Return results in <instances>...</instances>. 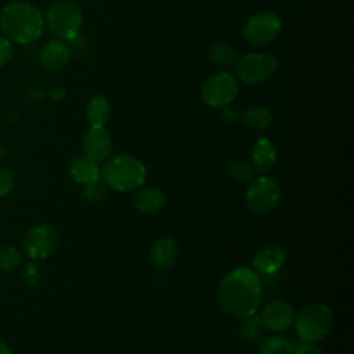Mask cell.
I'll return each instance as SVG.
<instances>
[{
	"mask_svg": "<svg viewBox=\"0 0 354 354\" xmlns=\"http://www.w3.org/2000/svg\"><path fill=\"white\" fill-rule=\"evenodd\" d=\"M22 261V253L12 245H0V270L14 271Z\"/></svg>",
	"mask_w": 354,
	"mask_h": 354,
	"instance_id": "obj_25",
	"label": "cell"
},
{
	"mask_svg": "<svg viewBox=\"0 0 354 354\" xmlns=\"http://www.w3.org/2000/svg\"><path fill=\"white\" fill-rule=\"evenodd\" d=\"M39 268L36 264L33 263H29L24 267L22 270V278L26 283H36L37 279H39Z\"/></svg>",
	"mask_w": 354,
	"mask_h": 354,
	"instance_id": "obj_30",
	"label": "cell"
},
{
	"mask_svg": "<svg viewBox=\"0 0 354 354\" xmlns=\"http://www.w3.org/2000/svg\"><path fill=\"white\" fill-rule=\"evenodd\" d=\"M295 308L285 300H272L263 308L260 318L267 329L272 332H283L295 322Z\"/></svg>",
	"mask_w": 354,
	"mask_h": 354,
	"instance_id": "obj_11",
	"label": "cell"
},
{
	"mask_svg": "<svg viewBox=\"0 0 354 354\" xmlns=\"http://www.w3.org/2000/svg\"><path fill=\"white\" fill-rule=\"evenodd\" d=\"M242 324L239 325V335L245 342L256 343L263 339L267 328L263 324L260 315H249L246 318H242Z\"/></svg>",
	"mask_w": 354,
	"mask_h": 354,
	"instance_id": "obj_20",
	"label": "cell"
},
{
	"mask_svg": "<svg viewBox=\"0 0 354 354\" xmlns=\"http://www.w3.org/2000/svg\"><path fill=\"white\" fill-rule=\"evenodd\" d=\"M243 122L248 127L253 130H264L271 124L272 115L270 109L261 105H253L245 111Z\"/></svg>",
	"mask_w": 354,
	"mask_h": 354,
	"instance_id": "obj_21",
	"label": "cell"
},
{
	"mask_svg": "<svg viewBox=\"0 0 354 354\" xmlns=\"http://www.w3.org/2000/svg\"><path fill=\"white\" fill-rule=\"evenodd\" d=\"M69 173L76 183L87 184L100 178V163L87 158L86 155L75 156L69 163Z\"/></svg>",
	"mask_w": 354,
	"mask_h": 354,
	"instance_id": "obj_18",
	"label": "cell"
},
{
	"mask_svg": "<svg viewBox=\"0 0 354 354\" xmlns=\"http://www.w3.org/2000/svg\"><path fill=\"white\" fill-rule=\"evenodd\" d=\"M83 24L82 8L71 0H59L48 7L44 15L47 29L61 40H71L79 35Z\"/></svg>",
	"mask_w": 354,
	"mask_h": 354,
	"instance_id": "obj_4",
	"label": "cell"
},
{
	"mask_svg": "<svg viewBox=\"0 0 354 354\" xmlns=\"http://www.w3.org/2000/svg\"><path fill=\"white\" fill-rule=\"evenodd\" d=\"M100 177L106 187L119 192H127L142 185L147 177V169L138 158L120 153L106 159Z\"/></svg>",
	"mask_w": 354,
	"mask_h": 354,
	"instance_id": "obj_3",
	"label": "cell"
},
{
	"mask_svg": "<svg viewBox=\"0 0 354 354\" xmlns=\"http://www.w3.org/2000/svg\"><path fill=\"white\" fill-rule=\"evenodd\" d=\"M201 94L206 105L224 108L230 105L238 94L236 79L230 72H217L206 79Z\"/></svg>",
	"mask_w": 354,
	"mask_h": 354,
	"instance_id": "obj_8",
	"label": "cell"
},
{
	"mask_svg": "<svg viewBox=\"0 0 354 354\" xmlns=\"http://www.w3.org/2000/svg\"><path fill=\"white\" fill-rule=\"evenodd\" d=\"M218 116H220L221 120L231 123V122H235V120H236L238 113H236L235 109H231V108H225V106H224V108H221V112H220Z\"/></svg>",
	"mask_w": 354,
	"mask_h": 354,
	"instance_id": "obj_31",
	"label": "cell"
},
{
	"mask_svg": "<svg viewBox=\"0 0 354 354\" xmlns=\"http://www.w3.org/2000/svg\"><path fill=\"white\" fill-rule=\"evenodd\" d=\"M11 55H12L11 41L6 36L0 35V68L4 66L10 61Z\"/></svg>",
	"mask_w": 354,
	"mask_h": 354,
	"instance_id": "obj_29",
	"label": "cell"
},
{
	"mask_svg": "<svg viewBox=\"0 0 354 354\" xmlns=\"http://www.w3.org/2000/svg\"><path fill=\"white\" fill-rule=\"evenodd\" d=\"M105 195H106V185L102 183V180L98 178L95 181L84 184L83 196L87 202H91V203L100 202L105 198Z\"/></svg>",
	"mask_w": 354,
	"mask_h": 354,
	"instance_id": "obj_26",
	"label": "cell"
},
{
	"mask_svg": "<svg viewBox=\"0 0 354 354\" xmlns=\"http://www.w3.org/2000/svg\"><path fill=\"white\" fill-rule=\"evenodd\" d=\"M217 299L221 308L230 315L236 318L253 315L263 299L261 279L250 268H234L221 279Z\"/></svg>",
	"mask_w": 354,
	"mask_h": 354,
	"instance_id": "obj_1",
	"label": "cell"
},
{
	"mask_svg": "<svg viewBox=\"0 0 354 354\" xmlns=\"http://www.w3.org/2000/svg\"><path fill=\"white\" fill-rule=\"evenodd\" d=\"M292 354H324L322 350L315 346L313 342H299L296 344H293V351Z\"/></svg>",
	"mask_w": 354,
	"mask_h": 354,
	"instance_id": "obj_28",
	"label": "cell"
},
{
	"mask_svg": "<svg viewBox=\"0 0 354 354\" xmlns=\"http://www.w3.org/2000/svg\"><path fill=\"white\" fill-rule=\"evenodd\" d=\"M228 174L239 184H249L253 180V167L242 159H234L228 162Z\"/></svg>",
	"mask_w": 354,
	"mask_h": 354,
	"instance_id": "obj_24",
	"label": "cell"
},
{
	"mask_svg": "<svg viewBox=\"0 0 354 354\" xmlns=\"http://www.w3.org/2000/svg\"><path fill=\"white\" fill-rule=\"evenodd\" d=\"M14 174L7 167H0V198L8 195L14 188Z\"/></svg>",
	"mask_w": 354,
	"mask_h": 354,
	"instance_id": "obj_27",
	"label": "cell"
},
{
	"mask_svg": "<svg viewBox=\"0 0 354 354\" xmlns=\"http://www.w3.org/2000/svg\"><path fill=\"white\" fill-rule=\"evenodd\" d=\"M281 28L279 17L264 11L249 18L243 29V36L252 46H266L277 39Z\"/></svg>",
	"mask_w": 354,
	"mask_h": 354,
	"instance_id": "obj_9",
	"label": "cell"
},
{
	"mask_svg": "<svg viewBox=\"0 0 354 354\" xmlns=\"http://www.w3.org/2000/svg\"><path fill=\"white\" fill-rule=\"evenodd\" d=\"M48 95L53 98V100H59L65 95V90L62 87H53L48 93Z\"/></svg>",
	"mask_w": 354,
	"mask_h": 354,
	"instance_id": "obj_32",
	"label": "cell"
},
{
	"mask_svg": "<svg viewBox=\"0 0 354 354\" xmlns=\"http://www.w3.org/2000/svg\"><path fill=\"white\" fill-rule=\"evenodd\" d=\"M293 324L301 340L314 343L329 333L332 328V313L325 304L311 303L299 311Z\"/></svg>",
	"mask_w": 354,
	"mask_h": 354,
	"instance_id": "obj_5",
	"label": "cell"
},
{
	"mask_svg": "<svg viewBox=\"0 0 354 354\" xmlns=\"http://www.w3.org/2000/svg\"><path fill=\"white\" fill-rule=\"evenodd\" d=\"M177 249L178 248L174 239L167 236L158 239L151 248V263L159 270H166L171 267L177 257Z\"/></svg>",
	"mask_w": 354,
	"mask_h": 354,
	"instance_id": "obj_17",
	"label": "cell"
},
{
	"mask_svg": "<svg viewBox=\"0 0 354 354\" xmlns=\"http://www.w3.org/2000/svg\"><path fill=\"white\" fill-rule=\"evenodd\" d=\"M285 257V250L279 245H267L254 254L252 264L259 274L272 275L282 268Z\"/></svg>",
	"mask_w": 354,
	"mask_h": 354,
	"instance_id": "obj_13",
	"label": "cell"
},
{
	"mask_svg": "<svg viewBox=\"0 0 354 354\" xmlns=\"http://www.w3.org/2000/svg\"><path fill=\"white\" fill-rule=\"evenodd\" d=\"M293 343L285 336H270L261 342L259 354H292Z\"/></svg>",
	"mask_w": 354,
	"mask_h": 354,
	"instance_id": "obj_22",
	"label": "cell"
},
{
	"mask_svg": "<svg viewBox=\"0 0 354 354\" xmlns=\"http://www.w3.org/2000/svg\"><path fill=\"white\" fill-rule=\"evenodd\" d=\"M209 58L217 65H234L236 61V54L228 44L214 43L209 48Z\"/></svg>",
	"mask_w": 354,
	"mask_h": 354,
	"instance_id": "obj_23",
	"label": "cell"
},
{
	"mask_svg": "<svg viewBox=\"0 0 354 354\" xmlns=\"http://www.w3.org/2000/svg\"><path fill=\"white\" fill-rule=\"evenodd\" d=\"M131 205L140 213H155L166 205V196L159 188L148 187L133 195Z\"/></svg>",
	"mask_w": 354,
	"mask_h": 354,
	"instance_id": "obj_16",
	"label": "cell"
},
{
	"mask_svg": "<svg viewBox=\"0 0 354 354\" xmlns=\"http://www.w3.org/2000/svg\"><path fill=\"white\" fill-rule=\"evenodd\" d=\"M22 245L30 259H46L57 249L58 234L53 227L39 224L25 234Z\"/></svg>",
	"mask_w": 354,
	"mask_h": 354,
	"instance_id": "obj_10",
	"label": "cell"
},
{
	"mask_svg": "<svg viewBox=\"0 0 354 354\" xmlns=\"http://www.w3.org/2000/svg\"><path fill=\"white\" fill-rule=\"evenodd\" d=\"M281 199L278 181L267 174L253 178L246 189V205L253 214L261 216L272 212Z\"/></svg>",
	"mask_w": 354,
	"mask_h": 354,
	"instance_id": "obj_6",
	"label": "cell"
},
{
	"mask_svg": "<svg viewBox=\"0 0 354 354\" xmlns=\"http://www.w3.org/2000/svg\"><path fill=\"white\" fill-rule=\"evenodd\" d=\"M235 73L245 84H257L268 80L277 71L278 61L271 54L249 53L236 58Z\"/></svg>",
	"mask_w": 354,
	"mask_h": 354,
	"instance_id": "obj_7",
	"label": "cell"
},
{
	"mask_svg": "<svg viewBox=\"0 0 354 354\" xmlns=\"http://www.w3.org/2000/svg\"><path fill=\"white\" fill-rule=\"evenodd\" d=\"M87 119L91 127H104L111 115V106L104 95H94L86 108Z\"/></svg>",
	"mask_w": 354,
	"mask_h": 354,
	"instance_id": "obj_19",
	"label": "cell"
},
{
	"mask_svg": "<svg viewBox=\"0 0 354 354\" xmlns=\"http://www.w3.org/2000/svg\"><path fill=\"white\" fill-rule=\"evenodd\" d=\"M83 155L97 163L106 160L112 152V138L105 127H90L83 137Z\"/></svg>",
	"mask_w": 354,
	"mask_h": 354,
	"instance_id": "obj_12",
	"label": "cell"
},
{
	"mask_svg": "<svg viewBox=\"0 0 354 354\" xmlns=\"http://www.w3.org/2000/svg\"><path fill=\"white\" fill-rule=\"evenodd\" d=\"M252 165L259 174H267L275 167L277 151L268 138L261 137L256 141L252 151Z\"/></svg>",
	"mask_w": 354,
	"mask_h": 354,
	"instance_id": "obj_15",
	"label": "cell"
},
{
	"mask_svg": "<svg viewBox=\"0 0 354 354\" xmlns=\"http://www.w3.org/2000/svg\"><path fill=\"white\" fill-rule=\"evenodd\" d=\"M69 58H71L69 44L61 39H54L46 43L39 55L41 66L47 71L62 69L68 64Z\"/></svg>",
	"mask_w": 354,
	"mask_h": 354,
	"instance_id": "obj_14",
	"label": "cell"
},
{
	"mask_svg": "<svg viewBox=\"0 0 354 354\" xmlns=\"http://www.w3.org/2000/svg\"><path fill=\"white\" fill-rule=\"evenodd\" d=\"M0 354H14V353L6 343L0 342Z\"/></svg>",
	"mask_w": 354,
	"mask_h": 354,
	"instance_id": "obj_33",
	"label": "cell"
},
{
	"mask_svg": "<svg viewBox=\"0 0 354 354\" xmlns=\"http://www.w3.org/2000/svg\"><path fill=\"white\" fill-rule=\"evenodd\" d=\"M0 28L11 43L29 44L40 37L44 17L29 3H11L1 10Z\"/></svg>",
	"mask_w": 354,
	"mask_h": 354,
	"instance_id": "obj_2",
	"label": "cell"
}]
</instances>
